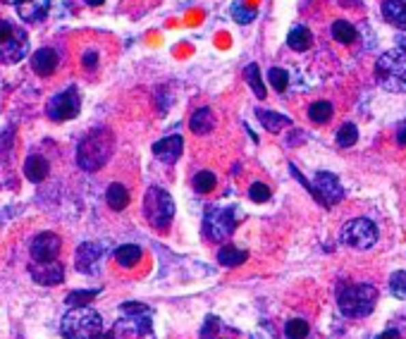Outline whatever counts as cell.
Returning a JSON list of instances; mask_svg holds the SVG:
<instances>
[{
  "label": "cell",
  "mask_w": 406,
  "mask_h": 339,
  "mask_svg": "<svg viewBox=\"0 0 406 339\" xmlns=\"http://www.w3.org/2000/svg\"><path fill=\"white\" fill-rule=\"evenodd\" d=\"M115 148V139L108 129H94L77 146V163L84 172H96L110 161Z\"/></svg>",
  "instance_id": "6da1fadb"
},
{
  "label": "cell",
  "mask_w": 406,
  "mask_h": 339,
  "mask_svg": "<svg viewBox=\"0 0 406 339\" xmlns=\"http://www.w3.org/2000/svg\"><path fill=\"white\" fill-rule=\"evenodd\" d=\"M375 77L380 86L392 94H404L406 91V46L392 48L385 55H380L375 65Z\"/></svg>",
  "instance_id": "7a4b0ae2"
},
{
  "label": "cell",
  "mask_w": 406,
  "mask_h": 339,
  "mask_svg": "<svg viewBox=\"0 0 406 339\" xmlns=\"http://www.w3.org/2000/svg\"><path fill=\"white\" fill-rule=\"evenodd\" d=\"M100 330H103V318L89 306L72 308L60 323V332L65 339H98Z\"/></svg>",
  "instance_id": "3957f363"
},
{
  "label": "cell",
  "mask_w": 406,
  "mask_h": 339,
  "mask_svg": "<svg viewBox=\"0 0 406 339\" xmlns=\"http://www.w3.org/2000/svg\"><path fill=\"white\" fill-rule=\"evenodd\" d=\"M378 303V289L373 284H351L337 294V306L347 318H366Z\"/></svg>",
  "instance_id": "277c9868"
},
{
  "label": "cell",
  "mask_w": 406,
  "mask_h": 339,
  "mask_svg": "<svg viewBox=\"0 0 406 339\" xmlns=\"http://www.w3.org/2000/svg\"><path fill=\"white\" fill-rule=\"evenodd\" d=\"M144 213L151 227L156 230H167L175 220V201L172 196L161 187H151L144 198Z\"/></svg>",
  "instance_id": "5b68a950"
},
{
  "label": "cell",
  "mask_w": 406,
  "mask_h": 339,
  "mask_svg": "<svg viewBox=\"0 0 406 339\" xmlns=\"http://www.w3.org/2000/svg\"><path fill=\"white\" fill-rule=\"evenodd\" d=\"M340 239L342 244L351 246V249H370L378 241V227L366 217H356L342 227Z\"/></svg>",
  "instance_id": "8992f818"
},
{
  "label": "cell",
  "mask_w": 406,
  "mask_h": 339,
  "mask_svg": "<svg viewBox=\"0 0 406 339\" xmlns=\"http://www.w3.org/2000/svg\"><path fill=\"white\" fill-rule=\"evenodd\" d=\"M236 227V217L234 211H222V208H211L203 217V234H206L208 241H225L227 236H232Z\"/></svg>",
  "instance_id": "52a82bcc"
},
{
  "label": "cell",
  "mask_w": 406,
  "mask_h": 339,
  "mask_svg": "<svg viewBox=\"0 0 406 339\" xmlns=\"http://www.w3.org/2000/svg\"><path fill=\"white\" fill-rule=\"evenodd\" d=\"M81 110V98H79V91L75 86L65 89L62 94L53 96L51 103H48L46 113L53 122H65V120H75Z\"/></svg>",
  "instance_id": "ba28073f"
},
{
  "label": "cell",
  "mask_w": 406,
  "mask_h": 339,
  "mask_svg": "<svg viewBox=\"0 0 406 339\" xmlns=\"http://www.w3.org/2000/svg\"><path fill=\"white\" fill-rule=\"evenodd\" d=\"M311 191L323 206H335V203H340L342 196H344L340 179H337L332 172H318L316 182L311 184Z\"/></svg>",
  "instance_id": "9c48e42d"
},
{
  "label": "cell",
  "mask_w": 406,
  "mask_h": 339,
  "mask_svg": "<svg viewBox=\"0 0 406 339\" xmlns=\"http://www.w3.org/2000/svg\"><path fill=\"white\" fill-rule=\"evenodd\" d=\"M60 236L53 234V232H41V234L33 236L31 241V258L36 263H48V260H55L60 254Z\"/></svg>",
  "instance_id": "30bf717a"
},
{
  "label": "cell",
  "mask_w": 406,
  "mask_h": 339,
  "mask_svg": "<svg viewBox=\"0 0 406 339\" xmlns=\"http://www.w3.org/2000/svg\"><path fill=\"white\" fill-rule=\"evenodd\" d=\"M29 51V38L27 31L19 27H14V31L10 33L8 41L0 43V60L3 62H19Z\"/></svg>",
  "instance_id": "8fae6325"
},
{
  "label": "cell",
  "mask_w": 406,
  "mask_h": 339,
  "mask_svg": "<svg viewBox=\"0 0 406 339\" xmlns=\"http://www.w3.org/2000/svg\"><path fill=\"white\" fill-rule=\"evenodd\" d=\"M33 282L43 284V287H55L65 280V268L57 260H48V263H33L31 265Z\"/></svg>",
  "instance_id": "7c38bea8"
},
{
  "label": "cell",
  "mask_w": 406,
  "mask_h": 339,
  "mask_svg": "<svg viewBox=\"0 0 406 339\" xmlns=\"http://www.w3.org/2000/svg\"><path fill=\"white\" fill-rule=\"evenodd\" d=\"M100 258H103V251H100L98 244H81L79 249H77L75 265H77V270H79V273L94 275L96 270H98V265H100Z\"/></svg>",
  "instance_id": "4fadbf2b"
},
{
  "label": "cell",
  "mask_w": 406,
  "mask_h": 339,
  "mask_svg": "<svg viewBox=\"0 0 406 339\" xmlns=\"http://www.w3.org/2000/svg\"><path fill=\"white\" fill-rule=\"evenodd\" d=\"M182 148H185V141H182V137H177V134H172V137H165V139H161L158 144H153V153H156V158L161 163H167V165H172V163L180 161Z\"/></svg>",
  "instance_id": "5bb4252c"
},
{
  "label": "cell",
  "mask_w": 406,
  "mask_h": 339,
  "mask_svg": "<svg viewBox=\"0 0 406 339\" xmlns=\"http://www.w3.org/2000/svg\"><path fill=\"white\" fill-rule=\"evenodd\" d=\"M10 3H14V10L24 22H38L51 10V0H10Z\"/></svg>",
  "instance_id": "9a60e30c"
},
{
  "label": "cell",
  "mask_w": 406,
  "mask_h": 339,
  "mask_svg": "<svg viewBox=\"0 0 406 339\" xmlns=\"http://www.w3.org/2000/svg\"><path fill=\"white\" fill-rule=\"evenodd\" d=\"M57 65H60V57L53 48H38L31 55V70L41 77H51L57 70Z\"/></svg>",
  "instance_id": "2e32d148"
},
{
  "label": "cell",
  "mask_w": 406,
  "mask_h": 339,
  "mask_svg": "<svg viewBox=\"0 0 406 339\" xmlns=\"http://www.w3.org/2000/svg\"><path fill=\"white\" fill-rule=\"evenodd\" d=\"M48 170H51L48 167V161L43 156H38V153H33V156H29L27 161H24V174H27V179L33 184L43 182Z\"/></svg>",
  "instance_id": "e0dca14e"
},
{
  "label": "cell",
  "mask_w": 406,
  "mask_h": 339,
  "mask_svg": "<svg viewBox=\"0 0 406 339\" xmlns=\"http://www.w3.org/2000/svg\"><path fill=\"white\" fill-rule=\"evenodd\" d=\"M383 14L394 27H406V0H383Z\"/></svg>",
  "instance_id": "ac0fdd59"
},
{
  "label": "cell",
  "mask_w": 406,
  "mask_h": 339,
  "mask_svg": "<svg viewBox=\"0 0 406 339\" xmlns=\"http://www.w3.org/2000/svg\"><path fill=\"white\" fill-rule=\"evenodd\" d=\"M246 258H249V254L236 249V246H222L217 251V263L225 265V268H239V265L246 263Z\"/></svg>",
  "instance_id": "d6986e66"
},
{
  "label": "cell",
  "mask_w": 406,
  "mask_h": 339,
  "mask_svg": "<svg viewBox=\"0 0 406 339\" xmlns=\"http://www.w3.org/2000/svg\"><path fill=\"white\" fill-rule=\"evenodd\" d=\"M105 201H108V206L113 208V211H124V208L129 206V191L124 184H110L108 191H105Z\"/></svg>",
  "instance_id": "ffe728a7"
},
{
  "label": "cell",
  "mask_w": 406,
  "mask_h": 339,
  "mask_svg": "<svg viewBox=\"0 0 406 339\" xmlns=\"http://www.w3.org/2000/svg\"><path fill=\"white\" fill-rule=\"evenodd\" d=\"M213 124H215V120H213V113L208 108H199L194 115H191V120H189L191 132L199 134V137H203V134H211L213 132Z\"/></svg>",
  "instance_id": "44dd1931"
},
{
  "label": "cell",
  "mask_w": 406,
  "mask_h": 339,
  "mask_svg": "<svg viewBox=\"0 0 406 339\" xmlns=\"http://www.w3.org/2000/svg\"><path fill=\"white\" fill-rule=\"evenodd\" d=\"M287 43H289V48H292V51L303 53V51H308V48H311V43H313V33L308 31L306 27H294L292 31H289Z\"/></svg>",
  "instance_id": "7402d4cb"
},
{
  "label": "cell",
  "mask_w": 406,
  "mask_h": 339,
  "mask_svg": "<svg viewBox=\"0 0 406 339\" xmlns=\"http://www.w3.org/2000/svg\"><path fill=\"white\" fill-rule=\"evenodd\" d=\"M115 260H118L122 268H134V265L141 260V249L137 244H124L115 251Z\"/></svg>",
  "instance_id": "603a6c76"
},
{
  "label": "cell",
  "mask_w": 406,
  "mask_h": 339,
  "mask_svg": "<svg viewBox=\"0 0 406 339\" xmlns=\"http://www.w3.org/2000/svg\"><path fill=\"white\" fill-rule=\"evenodd\" d=\"M258 120H260V124L273 134L282 132L289 124V118H284V115H280V113H270V110H258Z\"/></svg>",
  "instance_id": "cb8c5ba5"
},
{
  "label": "cell",
  "mask_w": 406,
  "mask_h": 339,
  "mask_svg": "<svg viewBox=\"0 0 406 339\" xmlns=\"http://www.w3.org/2000/svg\"><path fill=\"white\" fill-rule=\"evenodd\" d=\"M332 36H335V41L344 43V46H349V43L356 41V29L351 22H344V19H337L335 24H332Z\"/></svg>",
  "instance_id": "d4e9b609"
},
{
  "label": "cell",
  "mask_w": 406,
  "mask_h": 339,
  "mask_svg": "<svg viewBox=\"0 0 406 339\" xmlns=\"http://www.w3.org/2000/svg\"><path fill=\"white\" fill-rule=\"evenodd\" d=\"M96 297H98V289H75V292H70L65 297V303L70 308H84V306H89V301H94Z\"/></svg>",
  "instance_id": "484cf974"
},
{
  "label": "cell",
  "mask_w": 406,
  "mask_h": 339,
  "mask_svg": "<svg viewBox=\"0 0 406 339\" xmlns=\"http://www.w3.org/2000/svg\"><path fill=\"white\" fill-rule=\"evenodd\" d=\"M308 118L318 124L327 122V120L332 118V105L325 103V100H316V103H311V108H308Z\"/></svg>",
  "instance_id": "4316f807"
},
{
  "label": "cell",
  "mask_w": 406,
  "mask_h": 339,
  "mask_svg": "<svg viewBox=\"0 0 406 339\" xmlns=\"http://www.w3.org/2000/svg\"><path fill=\"white\" fill-rule=\"evenodd\" d=\"M308 332H311V327H308V323L301 321V318H294V321H289L287 325H284L287 339H306Z\"/></svg>",
  "instance_id": "83f0119b"
},
{
  "label": "cell",
  "mask_w": 406,
  "mask_h": 339,
  "mask_svg": "<svg viewBox=\"0 0 406 339\" xmlns=\"http://www.w3.org/2000/svg\"><path fill=\"white\" fill-rule=\"evenodd\" d=\"M356 139H359V129H356V124L347 122L344 127L340 129V134H337V146L340 148H349L356 144Z\"/></svg>",
  "instance_id": "f1b7e54d"
},
{
  "label": "cell",
  "mask_w": 406,
  "mask_h": 339,
  "mask_svg": "<svg viewBox=\"0 0 406 339\" xmlns=\"http://www.w3.org/2000/svg\"><path fill=\"white\" fill-rule=\"evenodd\" d=\"M390 292H392L394 299H402V301H406V273L404 270L392 273V277H390Z\"/></svg>",
  "instance_id": "f546056e"
},
{
  "label": "cell",
  "mask_w": 406,
  "mask_h": 339,
  "mask_svg": "<svg viewBox=\"0 0 406 339\" xmlns=\"http://www.w3.org/2000/svg\"><path fill=\"white\" fill-rule=\"evenodd\" d=\"M244 77H246V81L251 84V89H254V94L258 96V98H265V86H263V81H260L258 65L246 67V70H244Z\"/></svg>",
  "instance_id": "4dcf8cb0"
},
{
  "label": "cell",
  "mask_w": 406,
  "mask_h": 339,
  "mask_svg": "<svg viewBox=\"0 0 406 339\" xmlns=\"http://www.w3.org/2000/svg\"><path fill=\"white\" fill-rule=\"evenodd\" d=\"M213 187H215V174L211 172V170H203L194 177V189L199 193H208L213 191Z\"/></svg>",
  "instance_id": "1f68e13d"
},
{
  "label": "cell",
  "mask_w": 406,
  "mask_h": 339,
  "mask_svg": "<svg viewBox=\"0 0 406 339\" xmlns=\"http://www.w3.org/2000/svg\"><path fill=\"white\" fill-rule=\"evenodd\" d=\"M268 79H270V86H273L275 91H280V94H282L289 84V74L284 70H280V67H273V70L268 72Z\"/></svg>",
  "instance_id": "d6a6232c"
},
{
  "label": "cell",
  "mask_w": 406,
  "mask_h": 339,
  "mask_svg": "<svg viewBox=\"0 0 406 339\" xmlns=\"http://www.w3.org/2000/svg\"><path fill=\"white\" fill-rule=\"evenodd\" d=\"M232 17H234V22H239V24H249L251 19H256V10L244 8L241 3H234L232 5Z\"/></svg>",
  "instance_id": "836d02e7"
},
{
  "label": "cell",
  "mask_w": 406,
  "mask_h": 339,
  "mask_svg": "<svg viewBox=\"0 0 406 339\" xmlns=\"http://www.w3.org/2000/svg\"><path fill=\"white\" fill-rule=\"evenodd\" d=\"M249 198H251V201H256V203L270 201V189L265 187L263 182H254V184H251V189H249Z\"/></svg>",
  "instance_id": "e575fe53"
},
{
  "label": "cell",
  "mask_w": 406,
  "mask_h": 339,
  "mask_svg": "<svg viewBox=\"0 0 406 339\" xmlns=\"http://www.w3.org/2000/svg\"><path fill=\"white\" fill-rule=\"evenodd\" d=\"M215 332H217V321L215 318H208L206 327H203V332H201V339H211V335L215 337Z\"/></svg>",
  "instance_id": "d590c367"
},
{
  "label": "cell",
  "mask_w": 406,
  "mask_h": 339,
  "mask_svg": "<svg viewBox=\"0 0 406 339\" xmlns=\"http://www.w3.org/2000/svg\"><path fill=\"white\" fill-rule=\"evenodd\" d=\"M14 31V27L10 22H5V19H0V43L3 41H8L10 38V33Z\"/></svg>",
  "instance_id": "8d00e7d4"
},
{
  "label": "cell",
  "mask_w": 406,
  "mask_h": 339,
  "mask_svg": "<svg viewBox=\"0 0 406 339\" xmlns=\"http://www.w3.org/2000/svg\"><path fill=\"white\" fill-rule=\"evenodd\" d=\"M96 60H98V55H96V53L91 51V53H86V55H84V60H81V65H84L86 70H94V67H96Z\"/></svg>",
  "instance_id": "74e56055"
},
{
  "label": "cell",
  "mask_w": 406,
  "mask_h": 339,
  "mask_svg": "<svg viewBox=\"0 0 406 339\" xmlns=\"http://www.w3.org/2000/svg\"><path fill=\"white\" fill-rule=\"evenodd\" d=\"M378 339H402V335H399L397 330H388L385 335H380Z\"/></svg>",
  "instance_id": "f35d334b"
},
{
  "label": "cell",
  "mask_w": 406,
  "mask_h": 339,
  "mask_svg": "<svg viewBox=\"0 0 406 339\" xmlns=\"http://www.w3.org/2000/svg\"><path fill=\"white\" fill-rule=\"evenodd\" d=\"M86 3H89V5H103L105 0H86Z\"/></svg>",
  "instance_id": "ab89813d"
}]
</instances>
